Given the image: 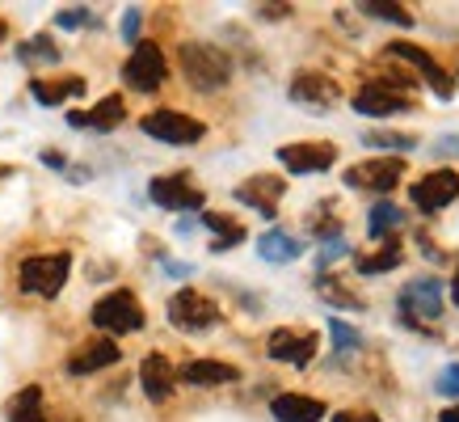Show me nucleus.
<instances>
[{
    "instance_id": "f257e3e1",
    "label": "nucleus",
    "mask_w": 459,
    "mask_h": 422,
    "mask_svg": "<svg viewBox=\"0 0 459 422\" xmlns=\"http://www.w3.org/2000/svg\"><path fill=\"white\" fill-rule=\"evenodd\" d=\"M178 59H181L186 81L195 84V89H203V93H215V89H223V84L232 81V59L223 56L215 42H181Z\"/></svg>"
},
{
    "instance_id": "f03ea898",
    "label": "nucleus",
    "mask_w": 459,
    "mask_h": 422,
    "mask_svg": "<svg viewBox=\"0 0 459 422\" xmlns=\"http://www.w3.org/2000/svg\"><path fill=\"white\" fill-rule=\"evenodd\" d=\"M72 275V253H39V258H26L22 270H17V283L22 292L42 295V300H56L64 292V283Z\"/></svg>"
},
{
    "instance_id": "7ed1b4c3",
    "label": "nucleus",
    "mask_w": 459,
    "mask_h": 422,
    "mask_svg": "<svg viewBox=\"0 0 459 422\" xmlns=\"http://www.w3.org/2000/svg\"><path fill=\"white\" fill-rule=\"evenodd\" d=\"M93 325L106 330V334H135L143 330V309H140V295L118 287V292L101 295L93 304Z\"/></svg>"
},
{
    "instance_id": "20e7f679",
    "label": "nucleus",
    "mask_w": 459,
    "mask_h": 422,
    "mask_svg": "<svg viewBox=\"0 0 459 422\" xmlns=\"http://www.w3.org/2000/svg\"><path fill=\"white\" fill-rule=\"evenodd\" d=\"M140 131L143 136H152V140H160V144H178V148H190V144H198L203 136H207V127L198 123V119H190V114H181V110L143 114Z\"/></svg>"
},
{
    "instance_id": "39448f33",
    "label": "nucleus",
    "mask_w": 459,
    "mask_h": 422,
    "mask_svg": "<svg viewBox=\"0 0 459 422\" xmlns=\"http://www.w3.org/2000/svg\"><path fill=\"white\" fill-rule=\"evenodd\" d=\"M443 317V283L438 279H413L401 292V321L413 330H426Z\"/></svg>"
},
{
    "instance_id": "423d86ee",
    "label": "nucleus",
    "mask_w": 459,
    "mask_h": 422,
    "mask_svg": "<svg viewBox=\"0 0 459 422\" xmlns=\"http://www.w3.org/2000/svg\"><path fill=\"white\" fill-rule=\"evenodd\" d=\"M169 76V64H165V51L156 47V42H135V51H131V59L123 64V81L131 84V89H140V93H152V89H160Z\"/></svg>"
},
{
    "instance_id": "0eeeda50",
    "label": "nucleus",
    "mask_w": 459,
    "mask_h": 422,
    "mask_svg": "<svg viewBox=\"0 0 459 422\" xmlns=\"http://www.w3.org/2000/svg\"><path fill=\"white\" fill-rule=\"evenodd\" d=\"M169 321L178 330H186V334H203V330H211L220 321V304L207 300L203 292H195V287H186V292H178L169 300Z\"/></svg>"
},
{
    "instance_id": "6e6552de",
    "label": "nucleus",
    "mask_w": 459,
    "mask_h": 422,
    "mask_svg": "<svg viewBox=\"0 0 459 422\" xmlns=\"http://www.w3.org/2000/svg\"><path fill=\"white\" fill-rule=\"evenodd\" d=\"M291 101L295 106H304V110H333L337 101H342V84L329 76V72H295L291 76Z\"/></svg>"
},
{
    "instance_id": "1a4fd4ad",
    "label": "nucleus",
    "mask_w": 459,
    "mask_h": 422,
    "mask_svg": "<svg viewBox=\"0 0 459 422\" xmlns=\"http://www.w3.org/2000/svg\"><path fill=\"white\" fill-rule=\"evenodd\" d=\"M404 161L401 156H376V161H362V165L346 169V186L350 190H376V195H388L401 186Z\"/></svg>"
},
{
    "instance_id": "9d476101",
    "label": "nucleus",
    "mask_w": 459,
    "mask_h": 422,
    "mask_svg": "<svg viewBox=\"0 0 459 422\" xmlns=\"http://www.w3.org/2000/svg\"><path fill=\"white\" fill-rule=\"evenodd\" d=\"M409 198L418 203V211L434 215V211H443L446 203L459 198V173L455 169H434V173H426V178L409 186Z\"/></svg>"
},
{
    "instance_id": "9b49d317",
    "label": "nucleus",
    "mask_w": 459,
    "mask_h": 422,
    "mask_svg": "<svg viewBox=\"0 0 459 422\" xmlns=\"http://www.w3.org/2000/svg\"><path fill=\"white\" fill-rule=\"evenodd\" d=\"M156 207H169V211H198L207 203V195L190 182V173H165V178H152L148 186Z\"/></svg>"
},
{
    "instance_id": "f8f14e48",
    "label": "nucleus",
    "mask_w": 459,
    "mask_h": 422,
    "mask_svg": "<svg viewBox=\"0 0 459 422\" xmlns=\"http://www.w3.org/2000/svg\"><path fill=\"white\" fill-rule=\"evenodd\" d=\"M337 161V148L325 140H312V144H282L279 148V165L295 178H307V173H325V169Z\"/></svg>"
},
{
    "instance_id": "ddd939ff",
    "label": "nucleus",
    "mask_w": 459,
    "mask_h": 422,
    "mask_svg": "<svg viewBox=\"0 0 459 422\" xmlns=\"http://www.w3.org/2000/svg\"><path fill=\"white\" fill-rule=\"evenodd\" d=\"M388 56L409 59V64L418 68V76H421L426 84H430V89L438 93V98H451V93H455V81L446 76V68L430 56V51H421V47H413V42H392V47H388Z\"/></svg>"
},
{
    "instance_id": "4468645a",
    "label": "nucleus",
    "mask_w": 459,
    "mask_h": 422,
    "mask_svg": "<svg viewBox=\"0 0 459 422\" xmlns=\"http://www.w3.org/2000/svg\"><path fill=\"white\" fill-rule=\"evenodd\" d=\"M316 334H299V330H274L265 338V355L279 359V364H291V367H307L312 355H316Z\"/></svg>"
},
{
    "instance_id": "2eb2a0df",
    "label": "nucleus",
    "mask_w": 459,
    "mask_h": 422,
    "mask_svg": "<svg viewBox=\"0 0 459 422\" xmlns=\"http://www.w3.org/2000/svg\"><path fill=\"white\" fill-rule=\"evenodd\" d=\"M354 110L367 114V119H396V114H409L413 110V101L388 89V84H367L354 93Z\"/></svg>"
},
{
    "instance_id": "dca6fc26",
    "label": "nucleus",
    "mask_w": 459,
    "mask_h": 422,
    "mask_svg": "<svg viewBox=\"0 0 459 422\" xmlns=\"http://www.w3.org/2000/svg\"><path fill=\"white\" fill-rule=\"evenodd\" d=\"M282 190H287V182H282L279 173H253L249 182H240V186H237V198L245 203V207L262 211L265 220H270V215L279 211Z\"/></svg>"
},
{
    "instance_id": "f3484780",
    "label": "nucleus",
    "mask_w": 459,
    "mask_h": 422,
    "mask_svg": "<svg viewBox=\"0 0 459 422\" xmlns=\"http://www.w3.org/2000/svg\"><path fill=\"white\" fill-rule=\"evenodd\" d=\"M325 401L320 397H307V393H279L270 401V414L279 422H320L325 418Z\"/></svg>"
},
{
    "instance_id": "a211bd4d",
    "label": "nucleus",
    "mask_w": 459,
    "mask_h": 422,
    "mask_svg": "<svg viewBox=\"0 0 459 422\" xmlns=\"http://www.w3.org/2000/svg\"><path fill=\"white\" fill-rule=\"evenodd\" d=\"M178 380L195 384V389H211V384H232V380H240V372L232 364H220V359H190V364L178 372Z\"/></svg>"
},
{
    "instance_id": "6ab92c4d",
    "label": "nucleus",
    "mask_w": 459,
    "mask_h": 422,
    "mask_svg": "<svg viewBox=\"0 0 459 422\" xmlns=\"http://www.w3.org/2000/svg\"><path fill=\"white\" fill-rule=\"evenodd\" d=\"M126 119V106L118 93H110V98H101L93 110H72L68 123L72 127H93V131H114V127Z\"/></svg>"
},
{
    "instance_id": "aec40b11",
    "label": "nucleus",
    "mask_w": 459,
    "mask_h": 422,
    "mask_svg": "<svg viewBox=\"0 0 459 422\" xmlns=\"http://www.w3.org/2000/svg\"><path fill=\"white\" fill-rule=\"evenodd\" d=\"M118 359H123L118 342H89V347H81V351L68 359V376H93L101 367L118 364Z\"/></svg>"
},
{
    "instance_id": "412c9836",
    "label": "nucleus",
    "mask_w": 459,
    "mask_h": 422,
    "mask_svg": "<svg viewBox=\"0 0 459 422\" xmlns=\"http://www.w3.org/2000/svg\"><path fill=\"white\" fill-rule=\"evenodd\" d=\"M173 367H169L165 355H148L140 364V384H143V393L152 397V401H165L169 393H173Z\"/></svg>"
},
{
    "instance_id": "4be33fe9",
    "label": "nucleus",
    "mask_w": 459,
    "mask_h": 422,
    "mask_svg": "<svg viewBox=\"0 0 459 422\" xmlns=\"http://www.w3.org/2000/svg\"><path fill=\"white\" fill-rule=\"evenodd\" d=\"M257 253H262L265 262L282 267V262H295V258L304 253V241H295L291 233H282V228H270V233L257 237Z\"/></svg>"
},
{
    "instance_id": "5701e85b",
    "label": "nucleus",
    "mask_w": 459,
    "mask_h": 422,
    "mask_svg": "<svg viewBox=\"0 0 459 422\" xmlns=\"http://www.w3.org/2000/svg\"><path fill=\"white\" fill-rule=\"evenodd\" d=\"M30 93H34V101L39 106H64L68 98H81L84 93V81L81 76H64V81H30Z\"/></svg>"
},
{
    "instance_id": "b1692460",
    "label": "nucleus",
    "mask_w": 459,
    "mask_h": 422,
    "mask_svg": "<svg viewBox=\"0 0 459 422\" xmlns=\"http://www.w3.org/2000/svg\"><path fill=\"white\" fill-rule=\"evenodd\" d=\"M203 224L215 233L220 241H211V250H232V245H240L245 241V224H237L232 215H220V211H203Z\"/></svg>"
},
{
    "instance_id": "393cba45",
    "label": "nucleus",
    "mask_w": 459,
    "mask_h": 422,
    "mask_svg": "<svg viewBox=\"0 0 459 422\" xmlns=\"http://www.w3.org/2000/svg\"><path fill=\"white\" fill-rule=\"evenodd\" d=\"M9 422H47V409H42V389L30 384L9 401Z\"/></svg>"
},
{
    "instance_id": "a878e982",
    "label": "nucleus",
    "mask_w": 459,
    "mask_h": 422,
    "mask_svg": "<svg viewBox=\"0 0 459 422\" xmlns=\"http://www.w3.org/2000/svg\"><path fill=\"white\" fill-rule=\"evenodd\" d=\"M401 258H404L401 245H396V241H384V250L354 258V267H359V275H384V270H396V267H401Z\"/></svg>"
},
{
    "instance_id": "bb28decb",
    "label": "nucleus",
    "mask_w": 459,
    "mask_h": 422,
    "mask_svg": "<svg viewBox=\"0 0 459 422\" xmlns=\"http://www.w3.org/2000/svg\"><path fill=\"white\" fill-rule=\"evenodd\" d=\"M401 224H404V211L392 207L388 198L376 203V207H371V220H367V228H371V237L376 241H384V233H392V228H401Z\"/></svg>"
},
{
    "instance_id": "cd10ccee",
    "label": "nucleus",
    "mask_w": 459,
    "mask_h": 422,
    "mask_svg": "<svg viewBox=\"0 0 459 422\" xmlns=\"http://www.w3.org/2000/svg\"><path fill=\"white\" fill-rule=\"evenodd\" d=\"M316 292L325 295V300H329L333 309H362V300H359V295L346 292V287H342V283H337L333 275H316Z\"/></svg>"
},
{
    "instance_id": "c85d7f7f",
    "label": "nucleus",
    "mask_w": 459,
    "mask_h": 422,
    "mask_svg": "<svg viewBox=\"0 0 459 422\" xmlns=\"http://www.w3.org/2000/svg\"><path fill=\"white\" fill-rule=\"evenodd\" d=\"M17 59H26V64H59V47L51 39H30L17 47Z\"/></svg>"
},
{
    "instance_id": "c756f323",
    "label": "nucleus",
    "mask_w": 459,
    "mask_h": 422,
    "mask_svg": "<svg viewBox=\"0 0 459 422\" xmlns=\"http://www.w3.org/2000/svg\"><path fill=\"white\" fill-rule=\"evenodd\" d=\"M362 13L379 17V22H392V26H413V13L409 9H401V4H384V0H362Z\"/></svg>"
},
{
    "instance_id": "7c9ffc66",
    "label": "nucleus",
    "mask_w": 459,
    "mask_h": 422,
    "mask_svg": "<svg viewBox=\"0 0 459 422\" xmlns=\"http://www.w3.org/2000/svg\"><path fill=\"white\" fill-rule=\"evenodd\" d=\"M362 144H367V148H396V153H409V148H418V136H401V131H367Z\"/></svg>"
},
{
    "instance_id": "2f4dec72",
    "label": "nucleus",
    "mask_w": 459,
    "mask_h": 422,
    "mask_svg": "<svg viewBox=\"0 0 459 422\" xmlns=\"http://www.w3.org/2000/svg\"><path fill=\"white\" fill-rule=\"evenodd\" d=\"M329 338H333L337 351H359L362 347V334L354 330V325L342 321V317H329Z\"/></svg>"
},
{
    "instance_id": "473e14b6",
    "label": "nucleus",
    "mask_w": 459,
    "mask_h": 422,
    "mask_svg": "<svg viewBox=\"0 0 459 422\" xmlns=\"http://www.w3.org/2000/svg\"><path fill=\"white\" fill-rule=\"evenodd\" d=\"M434 389L455 401V397H459V364H446L443 372H438V380H434Z\"/></svg>"
},
{
    "instance_id": "72a5a7b5",
    "label": "nucleus",
    "mask_w": 459,
    "mask_h": 422,
    "mask_svg": "<svg viewBox=\"0 0 459 422\" xmlns=\"http://www.w3.org/2000/svg\"><path fill=\"white\" fill-rule=\"evenodd\" d=\"M346 253H350V245H346V241H342V237L325 241V245H320V253H316V267L325 270V267H329V262H337V258H346Z\"/></svg>"
},
{
    "instance_id": "f704fd0d",
    "label": "nucleus",
    "mask_w": 459,
    "mask_h": 422,
    "mask_svg": "<svg viewBox=\"0 0 459 422\" xmlns=\"http://www.w3.org/2000/svg\"><path fill=\"white\" fill-rule=\"evenodd\" d=\"M56 26H64V30L93 26V13H89V9H64V13H56Z\"/></svg>"
},
{
    "instance_id": "c9c22d12",
    "label": "nucleus",
    "mask_w": 459,
    "mask_h": 422,
    "mask_svg": "<svg viewBox=\"0 0 459 422\" xmlns=\"http://www.w3.org/2000/svg\"><path fill=\"white\" fill-rule=\"evenodd\" d=\"M140 26H143V13H140V9H126V13H123V39L131 42V47L140 42Z\"/></svg>"
},
{
    "instance_id": "e433bc0d",
    "label": "nucleus",
    "mask_w": 459,
    "mask_h": 422,
    "mask_svg": "<svg viewBox=\"0 0 459 422\" xmlns=\"http://www.w3.org/2000/svg\"><path fill=\"white\" fill-rule=\"evenodd\" d=\"M333 422H384L379 414H371V409H342Z\"/></svg>"
},
{
    "instance_id": "4c0bfd02",
    "label": "nucleus",
    "mask_w": 459,
    "mask_h": 422,
    "mask_svg": "<svg viewBox=\"0 0 459 422\" xmlns=\"http://www.w3.org/2000/svg\"><path fill=\"white\" fill-rule=\"evenodd\" d=\"M165 270L173 275V279H186V275H195V267H190V262H169V258H165Z\"/></svg>"
},
{
    "instance_id": "58836bf2",
    "label": "nucleus",
    "mask_w": 459,
    "mask_h": 422,
    "mask_svg": "<svg viewBox=\"0 0 459 422\" xmlns=\"http://www.w3.org/2000/svg\"><path fill=\"white\" fill-rule=\"evenodd\" d=\"M438 153H455V156H459V136H443V144H438Z\"/></svg>"
},
{
    "instance_id": "ea45409f",
    "label": "nucleus",
    "mask_w": 459,
    "mask_h": 422,
    "mask_svg": "<svg viewBox=\"0 0 459 422\" xmlns=\"http://www.w3.org/2000/svg\"><path fill=\"white\" fill-rule=\"evenodd\" d=\"M42 165H51V169H64V156H59V153H42Z\"/></svg>"
},
{
    "instance_id": "a19ab883",
    "label": "nucleus",
    "mask_w": 459,
    "mask_h": 422,
    "mask_svg": "<svg viewBox=\"0 0 459 422\" xmlns=\"http://www.w3.org/2000/svg\"><path fill=\"white\" fill-rule=\"evenodd\" d=\"M438 422H459V401L451 409H443V414H438Z\"/></svg>"
},
{
    "instance_id": "79ce46f5",
    "label": "nucleus",
    "mask_w": 459,
    "mask_h": 422,
    "mask_svg": "<svg viewBox=\"0 0 459 422\" xmlns=\"http://www.w3.org/2000/svg\"><path fill=\"white\" fill-rule=\"evenodd\" d=\"M451 295H455V304H459V267H455V279H451Z\"/></svg>"
},
{
    "instance_id": "37998d69",
    "label": "nucleus",
    "mask_w": 459,
    "mask_h": 422,
    "mask_svg": "<svg viewBox=\"0 0 459 422\" xmlns=\"http://www.w3.org/2000/svg\"><path fill=\"white\" fill-rule=\"evenodd\" d=\"M9 173H13V169H9V165H0V182H4V178H9Z\"/></svg>"
},
{
    "instance_id": "c03bdc74",
    "label": "nucleus",
    "mask_w": 459,
    "mask_h": 422,
    "mask_svg": "<svg viewBox=\"0 0 459 422\" xmlns=\"http://www.w3.org/2000/svg\"><path fill=\"white\" fill-rule=\"evenodd\" d=\"M0 39H4V22H0Z\"/></svg>"
}]
</instances>
